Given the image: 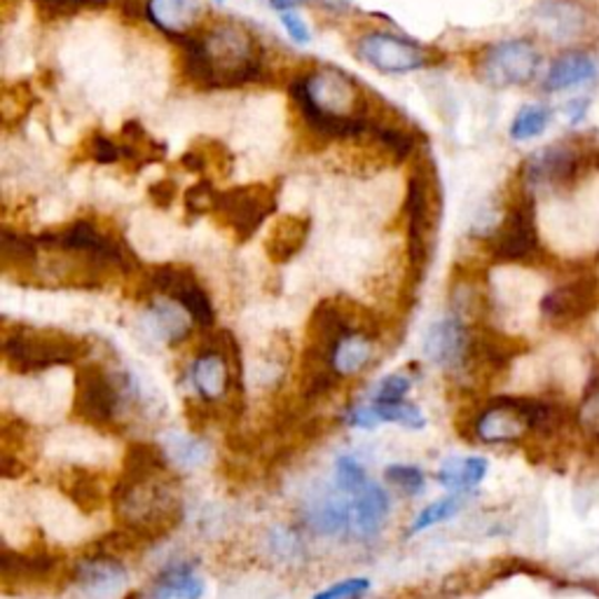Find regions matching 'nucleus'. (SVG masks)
<instances>
[{"instance_id": "obj_1", "label": "nucleus", "mask_w": 599, "mask_h": 599, "mask_svg": "<svg viewBox=\"0 0 599 599\" xmlns=\"http://www.w3.org/2000/svg\"><path fill=\"white\" fill-rule=\"evenodd\" d=\"M186 76L204 90H223L260 80L262 46L237 21H220L202 36H186Z\"/></svg>"}, {"instance_id": "obj_2", "label": "nucleus", "mask_w": 599, "mask_h": 599, "mask_svg": "<svg viewBox=\"0 0 599 599\" xmlns=\"http://www.w3.org/2000/svg\"><path fill=\"white\" fill-rule=\"evenodd\" d=\"M309 131L328 141L361 139L372 131L359 82L338 69H317L291 87Z\"/></svg>"}, {"instance_id": "obj_3", "label": "nucleus", "mask_w": 599, "mask_h": 599, "mask_svg": "<svg viewBox=\"0 0 599 599\" xmlns=\"http://www.w3.org/2000/svg\"><path fill=\"white\" fill-rule=\"evenodd\" d=\"M84 340L57 328L19 326L3 338L6 361L17 372H36L57 366H71L87 357Z\"/></svg>"}, {"instance_id": "obj_4", "label": "nucleus", "mask_w": 599, "mask_h": 599, "mask_svg": "<svg viewBox=\"0 0 599 599\" xmlns=\"http://www.w3.org/2000/svg\"><path fill=\"white\" fill-rule=\"evenodd\" d=\"M408 256L412 286L425 279L431 260V239L440 216V199L433 173L427 167H417L408 181Z\"/></svg>"}, {"instance_id": "obj_5", "label": "nucleus", "mask_w": 599, "mask_h": 599, "mask_svg": "<svg viewBox=\"0 0 599 599\" xmlns=\"http://www.w3.org/2000/svg\"><path fill=\"white\" fill-rule=\"evenodd\" d=\"M129 393V377L124 385L99 363H84L76 370L73 415L92 427H110Z\"/></svg>"}, {"instance_id": "obj_6", "label": "nucleus", "mask_w": 599, "mask_h": 599, "mask_svg": "<svg viewBox=\"0 0 599 599\" xmlns=\"http://www.w3.org/2000/svg\"><path fill=\"white\" fill-rule=\"evenodd\" d=\"M541 69V50L529 38H510L487 48L480 57L478 76L495 90L522 87L537 78Z\"/></svg>"}, {"instance_id": "obj_7", "label": "nucleus", "mask_w": 599, "mask_h": 599, "mask_svg": "<svg viewBox=\"0 0 599 599\" xmlns=\"http://www.w3.org/2000/svg\"><path fill=\"white\" fill-rule=\"evenodd\" d=\"M487 243H490L492 258L499 262L535 260L541 251L535 199L529 194L516 199Z\"/></svg>"}, {"instance_id": "obj_8", "label": "nucleus", "mask_w": 599, "mask_h": 599, "mask_svg": "<svg viewBox=\"0 0 599 599\" xmlns=\"http://www.w3.org/2000/svg\"><path fill=\"white\" fill-rule=\"evenodd\" d=\"M277 211V192L270 186H237L220 192L216 213L237 234L239 241L251 239L264 220Z\"/></svg>"}, {"instance_id": "obj_9", "label": "nucleus", "mask_w": 599, "mask_h": 599, "mask_svg": "<svg viewBox=\"0 0 599 599\" xmlns=\"http://www.w3.org/2000/svg\"><path fill=\"white\" fill-rule=\"evenodd\" d=\"M599 307V277L592 272L576 274L573 279L550 288L541 298L539 312L555 326L567 328L583 321Z\"/></svg>"}, {"instance_id": "obj_10", "label": "nucleus", "mask_w": 599, "mask_h": 599, "mask_svg": "<svg viewBox=\"0 0 599 599\" xmlns=\"http://www.w3.org/2000/svg\"><path fill=\"white\" fill-rule=\"evenodd\" d=\"M357 54L361 61L382 73H412L429 63V52L417 42L385 31H372L359 38Z\"/></svg>"}, {"instance_id": "obj_11", "label": "nucleus", "mask_w": 599, "mask_h": 599, "mask_svg": "<svg viewBox=\"0 0 599 599\" xmlns=\"http://www.w3.org/2000/svg\"><path fill=\"white\" fill-rule=\"evenodd\" d=\"M581 150L571 143H558L529 154L522 167V181L529 190L539 188H565L581 173Z\"/></svg>"}, {"instance_id": "obj_12", "label": "nucleus", "mask_w": 599, "mask_h": 599, "mask_svg": "<svg viewBox=\"0 0 599 599\" xmlns=\"http://www.w3.org/2000/svg\"><path fill=\"white\" fill-rule=\"evenodd\" d=\"M469 347H471V328L455 315L429 326L425 336L427 359L440 368L466 366Z\"/></svg>"}, {"instance_id": "obj_13", "label": "nucleus", "mask_w": 599, "mask_h": 599, "mask_svg": "<svg viewBox=\"0 0 599 599\" xmlns=\"http://www.w3.org/2000/svg\"><path fill=\"white\" fill-rule=\"evenodd\" d=\"M527 433V419L510 403L508 396L492 398V401L476 415L473 421V436L482 442H490V446H497V442H518Z\"/></svg>"}, {"instance_id": "obj_14", "label": "nucleus", "mask_w": 599, "mask_h": 599, "mask_svg": "<svg viewBox=\"0 0 599 599\" xmlns=\"http://www.w3.org/2000/svg\"><path fill=\"white\" fill-rule=\"evenodd\" d=\"M59 560L48 550H3V586H33L54 576Z\"/></svg>"}, {"instance_id": "obj_15", "label": "nucleus", "mask_w": 599, "mask_h": 599, "mask_svg": "<svg viewBox=\"0 0 599 599\" xmlns=\"http://www.w3.org/2000/svg\"><path fill=\"white\" fill-rule=\"evenodd\" d=\"M146 14L162 33L181 40L199 24L202 3L199 0H148Z\"/></svg>"}, {"instance_id": "obj_16", "label": "nucleus", "mask_w": 599, "mask_h": 599, "mask_svg": "<svg viewBox=\"0 0 599 599\" xmlns=\"http://www.w3.org/2000/svg\"><path fill=\"white\" fill-rule=\"evenodd\" d=\"M522 417L527 419L529 431L539 436H558L569 427V421H576V415L560 401H548V398H531V396H508Z\"/></svg>"}, {"instance_id": "obj_17", "label": "nucleus", "mask_w": 599, "mask_h": 599, "mask_svg": "<svg viewBox=\"0 0 599 599\" xmlns=\"http://www.w3.org/2000/svg\"><path fill=\"white\" fill-rule=\"evenodd\" d=\"M597 76V61L583 50L562 52L550 63L548 76L543 80L546 92H567L573 87H581Z\"/></svg>"}, {"instance_id": "obj_18", "label": "nucleus", "mask_w": 599, "mask_h": 599, "mask_svg": "<svg viewBox=\"0 0 599 599\" xmlns=\"http://www.w3.org/2000/svg\"><path fill=\"white\" fill-rule=\"evenodd\" d=\"M76 579L78 583L94 597H106L110 592H116L124 579V567L118 558H110V555L92 552L80 562L76 569Z\"/></svg>"}, {"instance_id": "obj_19", "label": "nucleus", "mask_w": 599, "mask_h": 599, "mask_svg": "<svg viewBox=\"0 0 599 599\" xmlns=\"http://www.w3.org/2000/svg\"><path fill=\"white\" fill-rule=\"evenodd\" d=\"M389 495L382 490L380 485L368 482L363 490H359L353 495V503H351V529L359 531V537L368 539L375 537L380 527L385 525L387 516H389Z\"/></svg>"}, {"instance_id": "obj_20", "label": "nucleus", "mask_w": 599, "mask_h": 599, "mask_svg": "<svg viewBox=\"0 0 599 599\" xmlns=\"http://www.w3.org/2000/svg\"><path fill=\"white\" fill-rule=\"evenodd\" d=\"M309 218L305 216H281L277 223L272 226L268 241H264V251H268L272 262H288L291 258H296L302 247L307 243L309 237Z\"/></svg>"}, {"instance_id": "obj_21", "label": "nucleus", "mask_w": 599, "mask_h": 599, "mask_svg": "<svg viewBox=\"0 0 599 599\" xmlns=\"http://www.w3.org/2000/svg\"><path fill=\"white\" fill-rule=\"evenodd\" d=\"M537 24L555 40H567L583 29V8L573 0H548L537 10Z\"/></svg>"}, {"instance_id": "obj_22", "label": "nucleus", "mask_w": 599, "mask_h": 599, "mask_svg": "<svg viewBox=\"0 0 599 599\" xmlns=\"http://www.w3.org/2000/svg\"><path fill=\"white\" fill-rule=\"evenodd\" d=\"M61 482V492L69 497L82 513H94L106 501L103 485L97 473L90 469H82V466H71L66 469L59 478Z\"/></svg>"}, {"instance_id": "obj_23", "label": "nucleus", "mask_w": 599, "mask_h": 599, "mask_svg": "<svg viewBox=\"0 0 599 599\" xmlns=\"http://www.w3.org/2000/svg\"><path fill=\"white\" fill-rule=\"evenodd\" d=\"M169 469V459L162 452V448L154 446V442L137 440L131 442L124 452V466H122V480L129 482H141L164 476Z\"/></svg>"}, {"instance_id": "obj_24", "label": "nucleus", "mask_w": 599, "mask_h": 599, "mask_svg": "<svg viewBox=\"0 0 599 599\" xmlns=\"http://www.w3.org/2000/svg\"><path fill=\"white\" fill-rule=\"evenodd\" d=\"M202 595L204 581L188 562L167 567L152 586V599H202Z\"/></svg>"}, {"instance_id": "obj_25", "label": "nucleus", "mask_w": 599, "mask_h": 599, "mask_svg": "<svg viewBox=\"0 0 599 599\" xmlns=\"http://www.w3.org/2000/svg\"><path fill=\"white\" fill-rule=\"evenodd\" d=\"M490 471V463L485 457H452L440 466L438 480L450 490H473Z\"/></svg>"}, {"instance_id": "obj_26", "label": "nucleus", "mask_w": 599, "mask_h": 599, "mask_svg": "<svg viewBox=\"0 0 599 599\" xmlns=\"http://www.w3.org/2000/svg\"><path fill=\"white\" fill-rule=\"evenodd\" d=\"M150 319L158 336L169 342V345H179L181 340L188 338L190 332V315L183 305L171 300L169 305H154L150 309Z\"/></svg>"}, {"instance_id": "obj_27", "label": "nucleus", "mask_w": 599, "mask_h": 599, "mask_svg": "<svg viewBox=\"0 0 599 599\" xmlns=\"http://www.w3.org/2000/svg\"><path fill=\"white\" fill-rule=\"evenodd\" d=\"M309 522H312V527L321 531L323 537L340 535V531L351 527V506L336 497H328L309 510Z\"/></svg>"}, {"instance_id": "obj_28", "label": "nucleus", "mask_w": 599, "mask_h": 599, "mask_svg": "<svg viewBox=\"0 0 599 599\" xmlns=\"http://www.w3.org/2000/svg\"><path fill=\"white\" fill-rule=\"evenodd\" d=\"M552 118V110L543 103H527L518 110V116L510 124V139L513 141H531L541 137L548 129Z\"/></svg>"}, {"instance_id": "obj_29", "label": "nucleus", "mask_w": 599, "mask_h": 599, "mask_svg": "<svg viewBox=\"0 0 599 599\" xmlns=\"http://www.w3.org/2000/svg\"><path fill=\"white\" fill-rule=\"evenodd\" d=\"M179 305H183L188 309V315L192 317V321H197L202 328H211L216 321V312L209 293L204 291V286L194 279H190L179 293L173 298Z\"/></svg>"}, {"instance_id": "obj_30", "label": "nucleus", "mask_w": 599, "mask_h": 599, "mask_svg": "<svg viewBox=\"0 0 599 599\" xmlns=\"http://www.w3.org/2000/svg\"><path fill=\"white\" fill-rule=\"evenodd\" d=\"M372 359V342L366 336H349L336 351V357H332V366L340 375H351L359 372L368 366V361Z\"/></svg>"}, {"instance_id": "obj_31", "label": "nucleus", "mask_w": 599, "mask_h": 599, "mask_svg": "<svg viewBox=\"0 0 599 599\" xmlns=\"http://www.w3.org/2000/svg\"><path fill=\"white\" fill-rule=\"evenodd\" d=\"M576 425L579 429L599 442V366L592 368L590 380L586 387V398L581 401L579 410H576Z\"/></svg>"}, {"instance_id": "obj_32", "label": "nucleus", "mask_w": 599, "mask_h": 599, "mask_svg": "<svg viewBox=\"0 0 599 599\" xmlns=\"http://www.w3.org/2000/svg\"><path fill=\"white\" fill-rule=\"evenodd\" d=\"M463 506V495H450L442 497L433 503H429L421 513L415 518V522L410 525V535H419V531H425L433 525H440L450 520L452 516H457V510Z\"/></svg>"}, {"instance_id": "obj_33", "label": "nucleus", "mask_w": 599, "mask_h": 599, "mask_svg": "<svg viewBox=\"0 0 599 599\" xmlns=\"http://www.w3.org/2000/svg\"><path fill=\"white\" fill-rule=\"evenodd\" d=\"M372 408L380 415L382 421H396V425H403L408 429H425L427 417L421 412L415 403L410 401H389V403H380L372 401Z\"/></svg>"}, {"instance_id": "obj_34", "label": "nucleus", "mask_w": 599, "mask_h": 599, "mask_svg": "<svg viewBox=\"0 0 599 599\" xmlns=\"http://www.w3.org/2000/svg\"><path fill=\"white\" fill-rule=\"evenodd\" d=\"M370 137H372L377 143H380V146H385L398 162L408 160L410 154H412V150H415V139L408 134V131L398 129V127L372 124Z\"/></svg>"}, {"instance_id": "obj_35", "label": "nucleus", "mask_w": 599, "mask_h": 599, "mask_svg": "<svg viewBox=\"0 0 599 599\" xmlns=\"http://www.w3.org/2000/svg\"><path fill=\"white\" fill-rule=\"evenodd\" d=\"M385 478L393 487H398V490L406 492L408 497L421 495V492H425V487H427L425 473H421L417 466H410V463H391V466H387Z\"/></svg>"}, {"instance_id": "obj_36", "label": "nucleus", "mask_w": 599, "mask_h": 599, "mask_svg": "<svg viewBox=\"0 0 599 599\" xmlns=\"http://www.w3.org/2000/svg\"><path fill=\"white\" fill-rule=\"evenodd\" d=\"M141 541H146L143 537H139L137 531H131L129 527L124 531H108L103 539L97 541V552L101 555H110V558H122V555H129L131 550H137L141 546Z\"/></svg>"}, {"instance_id": "obj_37", "label": "nucleus", "mask_w": 599, "mask_h": 599, "mask_svg": "<svg viewBox=\"0 0 599 599\" xmlns=\"http://www.w3.org/2000/svg\"><path fill=\"white\" fill-rule=\"evenodd\" d=\"M336 482L342 492L357 495L368 485L363 466L353 457H338L336 461Z\"/></svg>"}, {"instance_id": "obj_38", "label": "nucleus", "mask_w": 599, "mask_h": 599, "mask_svg": "<svg viewBox=\"0 0 599 599\" xmlns=\"http://www.w3.org/2000/svg\"><path fill=\"white\" fill-rule=\"evenodd\" d=\"M220 192L213 188L211 181H199L186 192V209L192 216H204V213H216Z\"/></svg>"}, {"instance_id": "obj_39", "label": "nucleus", "mask_w": 599, "mask_h": 599, "mask_svg": "<svg viewBox=\"0 0 599 599\" xmlns=\"http://www.w3.org/2000/svg\"><path fill=\"white\" fill-rule=\"evenodd\" d=\"M412 382L408 380L406 375H389L385 377V380L377 385V391H375V401L380 403H389V401H403V398L408 396Z\"/></svg>"}, {"instance_id": "obj_40", "label": "nucleus", "mask_w": 599, "mask_h": 599, "mask_svg": "<svg viewBox=\"0 0 599 599\" xmlns=\"http://www.w3.org/2000/svg\"><path fill=\"white\" fill-rule=\"evenodd\" d=\"M370 590L368 579H347L315 595V599H361Z\"/></svg>"}, {"instance_id": "obj_41", "label": "nucleus", "mask_w": 599, "mask_h": 599, "mask_svg": "<svg viewBox=\"0 0 599 599\" xmlns=\"http://www.w3.org/2000/svg\"><path fill=\"white\" fill-rule=\"evenodd\" d=\"M92 158L99 164H113V162L124 160V148H122V143H118L113 139H108L103 134H97L94 137V146H92Z\"/></svg>"}, {"instance_id": "obj_42", "label": "nucleus", "mask_w": 599, "mask_h": 599, "mask_svg": "<svg viewBox=\"0 0 599 599\" xmlns=\"http://www.w3.org/2000/svg\"><path fill=\"white\" fill-rule=\"evenodd\" d=\"M281 24H283L286 33L291 36L296 42H300V46H307V42L312 40V33H309V27L305 24V21L296 12H291V10L281 12Z\"/></svg>"}, {"instance_id": "obj_43", "label": "nucleus", "mask_w": 599, "mask_h": 599, "mask_svg": "<svg viewBox=\"0 0 599 599\" xmlns=\"http://www.w3.org/2000/svg\"><path fill=\"white\" fill-rule=\"evenodd\" d=\"M173 457L188 463V466H197L199 461L204 459V448L199 446V442L194 440H186V438H179L176 440V450H173Z\"/></svg>"}, {"instance_id": "obj_44", "label": "nucleus", "mask_w": 599, "mask_h": 599, "mask_svg": "<svg viewBox=\"0 0 599 599\" xmlns=\"http://www.w3.org/2000/svg\"><path fill=\"white\" fill-rule=\"evenodd\" d=\"M347 425L359 427V429H375L377 425H382V419L372 406H361V408H353L347 415Z\"/></svg>"}, {"instance_id": "obj_45", "label": "nucleus", "mask_w": 599, "mask_h": 599, "mask_svg": "<svg viewBox=\"0 0 599 599\" xmlns=\"http://www.w3.org/2000/svg\"><path fill=\"white\" fill-rule=\"evenodd\" d=\"M173 194H176V183L164 179V181H158L154 186H150V199L158 207H169L173 202Z\"/></svg>"}, {"instance_id": "obj_46", "label": "nucleus", "mask_w": 599, "mask_h": 599, "mask_svg": "<svg viewBox=\"0 0 599 599\" xmlns=\"http://www.w3.org/2000/svg\"><path fill=\"white\" fill-rule=\"evenodd\" d=\"M36 6L48 17H61L76 10L78 0H36Z\"/></svg>"}, {"instance_id": "obj_47", "label": "nucleus", "mask_w": 599, "mask_h": 599, "mask_svg": "<svg viewBox=\"0 0 599 599\" xmlns=\"http://www.w3.org/2000/svg\"><path fill=\"white\" fill-rule=\"evenodd\" d=\"M588 106H590L588 99H573L571 103H567V120H569L571 124H581V122L586 120Z\"/></svg>"}, {"instance_id": "obj_48", "label": "nucleus", "mask_w": 599, "mask_h": 599, "mask_svg": "<svg viewBox=\"0 0 599 599\" xmlns=\"http://www.w3.org/2000/svg\"><path fill=\"white\" fill-rule=\"evenodd\" d=\"M302 3H305V0H270V6L274 10H279V12H286V10H291V8L302 6Z\"/></svg>"}, {"instance_id": "obj_49", "label": "nucleus", "mask_w": 599, "mask_h": 599, "mask_svg": "<svg viewBox=\"0 0 599 599\" xmlns=\"http://www.w3.org/2000/svg\"><path fill=\"white\" fill-rule=\"evenodd\" d=\"M326 3L332 6V8H347L351 3V0H326Z\"/></svg>"}, {"instance_id": "obj_50", "label": "nucleus", "mask_w": 599, "mask_h": 599, "mask_svg": "<svg viewBox=\"0 0 599 599\" xmlns=\"http://www.w3.org/2000/svg\"><path fill=\"white\" fill-rule=\"evenodd\" d=\"M78 3H108V0H78Z\"/></svg>"}, {"instance_id": "obj_51", "label": "nucleus", "mask_w": 599, "mask_h": 599, "mask_svg": "<svg viewBox=\"0 0 599 599\" xmlns=\"http://www.w3.org/2000/svg\"><path fill=\"white\" fill-rule=\"evenodd\" d=\"M595 328H597V332H599V317H597V326H595Z\"/></svg>"}]
</instances>
